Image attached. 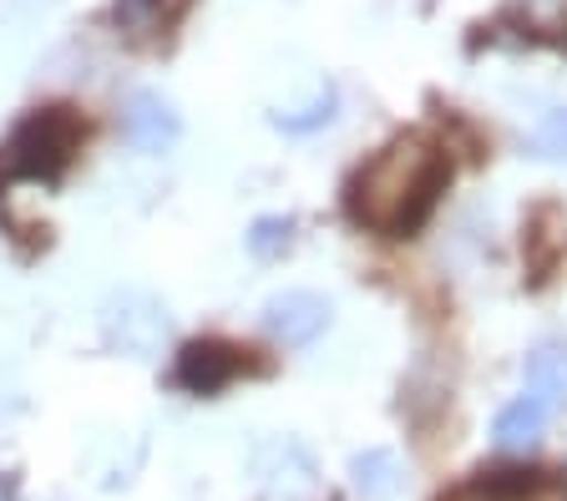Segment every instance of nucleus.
I'll return each mask as SVG.
<instances>
[{"label": "nucleus", "mask_w": 567, "mask_h": 501, "mask_svg": "<svg viewBox=\"0 0 567 501\" xmlns=\"http://www.w3.org/2000/svg\"><path fill=\"white\" fill-rule=\"evenodd\" d=\"M451 182V157L431 132H401L350 178V218L370 233L405 239L431 218Z\"/></svg>", "instance_id": "nucleus-1"}, {"label": "nucleus", "mask_w": 567, "mask_h": 501, "mask_svg": "<svg viewBox=\"0 0 567 501\" xmlns=\"http://www.w3.org/2000/svg\"><path fill=\"white\" fill-rule=\"evenodd\" d=\"M82 143V122L71 107H47L31 112L21 127L11 132V143L0 147V178H61Z\"/></svg>", "instance_id": "nucleus-2"}, {"label": "nucleus", "mask_w": 567, "mask_h": 501, "mask_svg": "<svg viewBox=\"0 0 567 501\" xmlns=\"http://www.w3.org/2000/svg\"><path fill=\"white\" fill-rule=\"evenodd\" d=\"M102 340L106 349L132 359H153L167 340V310L163 299H153L147 289H122L102 304Z\"/></svg>", "instance_id": "nucleus-3"}, {"label": "nucleus", "mask_w": 567, "mask_h": 501, "mask_svg": "<svg viewBox=\"0 0 567 501\" xmlns=\"http://www.w3.org/2000/svg\"><path fill=\"white\" fill-rule=\"evenodd\" d=\"M324 330H330V304L309 289H284L264 304V334L284 349H309Z\"/></svg>", "instance_id": "nucleus-4"}, {"label": "nucleus", "mask_w": 567, "mask_h": 501, "mask_svg": "<svg viewBox=\"0 0 567 501\" xmlns=\"http://www.w3.org/2000/svg\"><path fill=\"white\" fill-rule=\"evenodd\" d=\"M254 477L274 501H309L319 491V471L295 441H269L254 456Z\"/></svg>", "instance_id": "nucleus-5"}, {"label": "nucleus", "mask_w": 567, "mask_h": 501, "mask_svg": "<svg viewBox=\"0 0 567 501\" xmlns=\"http://www.w3.org/2000/svg\"><path fill=\"white\" fill-rule=\"evenodd\" d=\"M122 137H127L137 153H173L177 137H183V117L173 112V102L157 92H132L127 107H122Z\"/></svg>", "instance_id": "nucleus-6"}, {"label": "nucleus", "mask_w": 567, "mask_h": 501, "mask_svg": "<svg viewBox=\"0 0 567 501\" xmlns=\"http://www.w3.org/2000/svg\"><path fill=\"white\" fill-rule=\"evenodd\" d=\"M244 355L248 349L224 345V340H193V345H183V355H177V385L193 395H218L248 365Z\"/></svg>", "instance_id": "nucleus-7"}, {"label": "nucleus", "mask_w": 567, "mask_h": 501, "mask_svg": "<svg viewBox=\"0 0 567 501\" xmlns=\"http://www.w3.org/2000/svg\"><path fill=\"white\" fill-rule=\"evenodd\" d=\"M522 385H527V400H537L547 416L567 410V345L563 340H543V345L522 359Z\"/></svg>", "instance_id": "nucleus-8"}, {"label": "nucleus", "mask_w": 567, "mask_h": 501, "mask_svg": "<svg viewBox=\"0 0 567 501\" xmlns=\"http://www.w3.org/2000/svg\"><path fill=\"white\" fill-rule=\"evenodd\" d=\"M446 501H567V481L547 477V471H507V477H482L472 487L451 491Z\"/></svg>", "instance_id": "nucleus-9"}, {"label": "nucleus", "mask_w": 567, "mask_h": 501, "mask_svg": "<svg viewBox=\"0 0 567 501\" xmlns=\"http://www.w3.org/2000/svg\"><path fill=\"white\" fill-rule=\"evenodd\" d=\"M401 456L385 451V446H370V451H360L350 461V487L360 501H395L401 497Z\"/></svg>", "instance_id": "nucleus-10"}, {"label": "nucleus", "mask_w": 567, "mask_h": 501, "mask_svg": "<svg viewBox=\"0 0 567 501\" xmlns=\"http://www.w3.org/2000/svg\"><path fill=\"white\" fill-rule=\"evenodd\" d=\"M547 410L537 406V400H512V406H502V416H496V426H492V446L502 456H527L532 446L543 441V430H547Z\"/></svg>", "instance_id": "nucleus-11"}, {"label": "nucleus", "mask_w": 567, "mask_h": 501, "mask_svg": "<svg viewBox=\"0 0 567 501\" xmlns=\"http://www.w3.org/2000/svg\"><path fill=\"white\" fill-rule=\"evenodd\" d=\"M289 249H295V218L284 213L254 218V228H248V253L254 259H284Z\"/></svg>", "instance_id": "nucleus-12"}, {"label": "nucleus", "mask_w": 567, "mask_h": 501, "mask_svg": "<svg viewBox=\"0 0 567 501\" xmlns=\"http://www.w3.org/2000/svg\"><path fill=\"white\" fill-rule=\"evenodd\" d=\"M527 147H532V157H543V163H563L567 157V107H547L543 117L532 122Z\"/></svg>", "instance_id": "nucleus-13"}, {"label": "nucleus", "mask_w": 567, "mask_h": 501, "mask_svg": "<svg viewBox=\"0 0 567 501\" xmlns=\"http://www.w3.org/2000/svg\"><path fill=\"white\" fill-rule=\"evenodd\" d=\"M334 86H319V96L309 102V107H299V112H274V127H284V132H315V127H324V122L334 117Z\"/></svg>", "instance_id": "nucleus-14"}, {"label": "nucleus", "mask_w": 567, "mask_h": 501, "mask_svg": "<svg viewBox=\"0 0 567 501\" xmlns=\"http://www.w3.org/2000/svg\"><path fill=\"white\" fill-rule=\"evenodd\" d=\"M117 25L132 36H147V31H163V0H117Z\"/></svg>", "instance_id": "nucleus-15"}]
</instances>
